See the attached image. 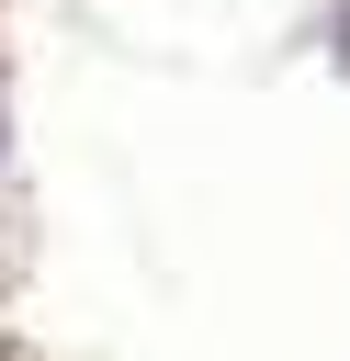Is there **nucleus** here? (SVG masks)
I'll return each mask as SVG.
<instances>
[]
</instances>
